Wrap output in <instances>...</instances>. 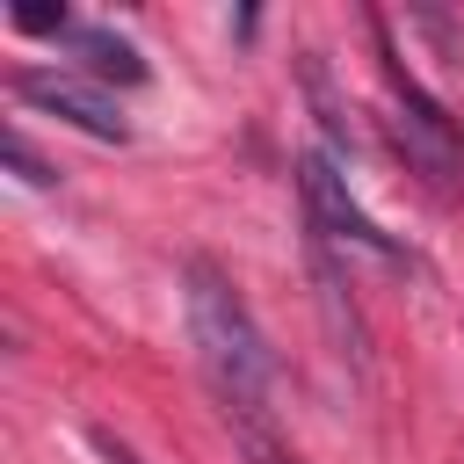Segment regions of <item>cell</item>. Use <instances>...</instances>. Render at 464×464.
<instances>
[{"label":"cell","instance_id":"cell-1","mask_svg":"<svg viewBox=\"0 0 464 464\" xmlns=\"http://www.w3.org/2000/svg\"><path fill=\"white\" fill-rule=\"evenodd\" d=\"M181 312H188V341H196V362L210 377V399L218 406H268V392H276V348H268L254 304L239 297V283L218 261L196 254L181 268Z\"/></svg>","mask_w":464,"mask_h":464},{"label":"cell","instance_id":"cell-2","mask_svg":"<svg viewBox=\"0 0 464 464\" xmlns=\"http://www.w3.org/2000/svg\"><path fill=\"white\" fill-rule=\"evenodd\" d=\"M384 80H392V145L406 152V167L435 188V196H464V130L450 123V109L442 102H428L420 94V80L413 72H399L392 58H384Z\"/></svg>","mask_w":464,"mask_h":464},{"label":"cell","instance_id":"cell-3","mask_svg":"<svg viewBox=\"0 0 464 464\" xmlns=\"http://www.w3.org/2000/svg\"><path fill=\"white\" fill-rule=\"evenodd\" d=\"M14 94H22L29 109H44V116H58V123L87 130V138H102V145H123V138H130V123H123V109H116V94H109V87H94L87 72L22 65V72H14Z\"/></svg>","mask_w":464,"mask_h":464},{"label":"cell","instance_id":"cell-4","mask_svg":"<svg viewBox=\"0 0 464 464\" xmlns=\"http://www.w3.org/2000/svg\"><path fill=\"white\" fill-rule=\"evenodd\" d=\"M297 188H304V218H312V232H319V239L399 261V246L362 218V203H355V188H348V174H341V160H334V152H304V160H297Z\"/></svg>","mask_w":464,"mask_h":464},{"label":"cell","instance_id":"cell-5","mask_svg":"<svg viewBox=\"0 0 464 464\" xmlns=\"http://www.w3.org/2000/svg\"><path fill=\"white\" fill-rule=\"evenodd\" d=\"M65 44H72V58H80V72H87L94 87H102V80H116V87H138V80L152 72V65L138 58V44H130V36H116V29H102V22H80Z\"/></svg>","mask_w":464,"mask_h":464},{"label":"cell","instance_id":"cell-6","mask_svg":"<svg viewBox=\"0 0 464 464\" xmlns=\"http://www.w3.org/2000/svg\"><path fill=\"white\" fill-rule=\"evenodd\" d=\"M218 420L232 428V442H239L246 464H297L290 442L276 435V413H268V406H218Z\"/></svg>","mask_w":464,"mask_h":464},{"label":"cell","instance_id":"cell-7","mask_svg":"<svg viewBox=\"0 0 464 464\" xmlns=\"http://www.w3.org/2000/svg\"><path fill=\"white\" fill-rule=\"evenodd\" d=\"M7 22H14V29H29V36H72V29H80L65 7H29V0H14V7H7Z\"/></svg>","mask_w":464,"mask_h":464},{"label":"cell","instance_id":"cell-8","mask_svg":"<svg viewBox=\"0 0 464 464\" xmlns=\"http://www.w3.org/2000/svg\"><path fill=\"white\" fill-rule=\"evenodd\" d=\"M7 167H14V174H22L29 188H51V181H58V174H51V167H44L36 152H29V138H22V130H7Z\"/></svg>","mask_w":464,"mask_h":464},{"label":"cell","instance_id":"cell-9","mask_svg":"<svg viewBox=\"0 0 464 464\" xmlns=\"http://www.w3.org/2000/svg\"><path fill=\"white\" fill-rule=\"evenodd\" d=\"M94 450H102V457H109V464H138V457H130V450H123V442H116V435H102V428H94Z\"/></svg>","mask_w":464,"mask_h":464}]
</instances>
